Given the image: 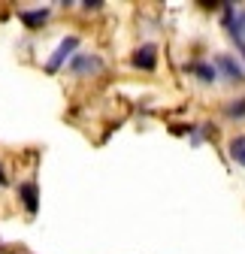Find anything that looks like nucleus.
I'll return each mask as SVG.
<instances>
[{
    "instance_id": "f257e3e1",
    "label": "nucleus",
    "mask_w": 245,
    "mask_h": 254,
    "mask_svg": "<svg viewBox=\"0 0 245 254\" xmlns=\"http://www.w3.org/2000/svg\"><path fill=\"white\" fill-rule=\"evenodd\" d=\"M221 12H224V27L233 37V43H245V6L221 3Z\"/></svg>"
},
{
    "instance_id": "f03ea898",
    "label": "nucleus",
    "mask_w": 245,
    "mask_h": 254,
    "mask_svg": "<svg viewBox=\"0 0 245 254\" xmlns=\"http://www.w3.org/2000/svg\"><path fill=\"white\" fill-rule=\"evenodd\" d=\"M70 73L73 76H97V73H103V58L94 52H76L70 61Z\"/></svg>"
},
{
    "instance_id": "7ed1b4c3",
    "label": "nucleus",
    "mask_w": 245,
    "mask_h": 254,
    "mask_svg": "<svg viewBox=\"0 0 245 254\" xmlns=\"http://www.w3.org/2000/svg\"><path fill=\"white\" fill-rule=\"evenodd\" d=\"M215 67H218V73H221L227 82H245V67H242L233 55L218 52V55H215Z\"/></svg>"
},
{
    "instance_id": "20e7f679",
    "label": "nucleus",
    "mask_w": 245,
    "mask_h": 254,
    "mask_svg": "<svg viewBox=\"0 0 245 254\" xmlns=\"http://www.w3.org/2000/svg\"><path fill=\"white\" fill-rule=\"evenodd\" d=\"M188 73H191L200 85H215V82H218V67H215V61H191V64H188Z\"/></svg>"
},
{
    "instance_id": "39448f33",
    "label": "nucleus",
    "mask_w": 245,
    "mask_h": 254,
    "mask_svg": "<svg viewBox=\"0 0 245 254\" xmlns=\"http://www.w3.org/2000/svg\"><path fill=\"white\" fill-rule=\"evenodd\" d=\"M76 49H79V37H67V40H61V43H58V49H55V55L49 58L46 67L55 73V70H58V67H61V64H64L67 58L73 61V52H76Z\"/></svg>"
},
{
    "instance_id": "423d86ee",
    "label": "nucleus",
    "mask_w": 245,
    "mask_h": 254,
    "mask_svg": "<svg viewBox=\"0 0 245 254\" xmlns=\"http://www.w3.org/2000/svg\"><path fill=\"white\" fill-rule=\"evenodd\" d=\"M133 67L136 70H155L158 67V46L155 43H145L133 52Z\"/></svg>"
},
{
    "instance_id": "0eeeda50",
    "label": "nucleus",
    "mask_w": 245,
    "mask_h": 254,
    "mask_svg": "<svg viewBox=\"0 0 245 254\" xmlns=\"http://www.w3.org/2000/svg\"><path fill=\"white\" fill-rule=\"evenodd\" d=\"M18 197H21V203H24V209L30 215H37V209H40V190H37L34 182H21L18 185Z\"/></svg>"
},
{
    "instance_id": "6e6552de",
    "label": "nucleus",
    "mask_w": 245,
    "mask_h": 254,
    "mask_svg": "<svg viewBox=\"0 0 245 254\" xmlns=\"http://www.w3.org/2000/svg\"><path fill=\"white\" fill-rule=\"evenodd\" d=\"M227 151H230V161H236V164L245 170V133H236V136H230V142H227Z\"/></svg>"
},
{
    "instance_id": "1a4fd4ad",
    "label": "nucleus",
    "mask_w": 245,
    "mask_h": 254,
    "mask_svg": "<svg viewBox=\"0 0 245 254\" xmlns=\"http://www.w3.org/2000/svg\"><path fill=\"white\" fill-rule=\"evenodd\" d=\"M18 18L27 24V27H43L46 24V18H49V9H24V12H18Z\"/></svg>"
},
{
    "instance_id": "9d476101",
    "label": "nucleus",
    "mask_w": 245,
    "mask_h": 254,
    "mask_svg": "<svg viewBox=\"0 0 245 254\" xmlns=\"http://www.w3.org/2000/svg\"><path fill=\"white\" fill-rule=\"evenodd\" d=\"M224 115L233 118V121H242V118H245V97L227 100V103H224Z\"/></svg>"
},
{
    "instance_id": "9b49d317",
    "label": "nucleus",
    "mask_w": 245,
    "mask_h": 254,
    "mask_svg": "<svg viewBox=\"0 0 245 254\" xmlns=\"http://www.w3.org/2000/svg\"><path fill=\"white\" fill-rule=\"evenodd\" d=\"M6 185V176H3V167H0V188H3Z\"/></svg>"
},
{
    "instance_id": "f8f14e48",
    "label": "nucleus",
    "mask_w": 245,
    "mask_h": 254,
    "mask_svg": "<svg viewBox=\"0 0 245 254\" xmlns=\"http://www.w3.org/2000/svg\"><path fill=\"white\" fill-rule=\"evenodd\" d=\"M236 49L242 52V61H245V43H236Z\"/></svg>"
}]
</instances>
